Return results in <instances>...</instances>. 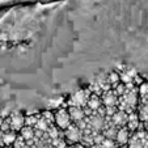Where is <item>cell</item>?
<instances>
[{
    "mask_svg": "<svg viewBox=\"0 0 148 148\" xmlns=\"http://www.w3.org/2000/svg\"><path fill=\"white\" fill-rule=\"evenodd\" d=\"M113 90L118 97V110H122L127 114L136 113L139 103V85L134 83H119Z\"/></svg>",
    "mask_w": 148,
    "mask_h": 148,
    "instance_id": "7a4b0ae2",
    "label": "cell"
},
{
    "mask_svg": "<svg viewBox=\"0 0 148 148\" xmlns=\"http://www.w3.org/2000/svg\"><path fill=\"white\" fill-rule=\"evenodd\" d=\"M64 134V139L67 142L68 145H73V144H81L83 140V132L79 129V126L72 123L66 131H63Z\"/></svg>",
    "mask_w": 148,
    "mask_h": 148,
    "instance_id": "30bf717a",
    "label": "cell"
},
{
    "mask_svg": "<svg viewBox=\"0 0 148 148\" xmlns=\"http://www.w3.org/2000/svg\"><path fill=\"white\" fill-rule=\"evenodd\" d=\"M127 148H148V134L144 129V125L131 134Z\"/></svg>",
    "mask_w": 148,
    "mask_h": 148,
    "instance_id": "ba28073f",
    "label": "cell"
},
{
    "mask_svg": "<svg viewBox=\"0 0 148 148\" xmlns=\"http://www.w3.org/2000/svg\"><path fill=\"white\" fill-rule=\"evenodd\" d=\"M144 129H145V131H147V134H148V125H144Z\"/></svg>",
    "mask_w": 148,
    "mask_h": 148,
    "instance_id": "e0dca14e",
    "label": "cell"
},
{
    "mask_svg": "<svg viewBox=\"0 0 148 148\" xmlns=\"http://www.w3.org/2000/svg\"><path fill=\"white\" fill-rule=\"evenodd\" d=\"M131 134L132 132L130 131L127 127H123V129H119L118 130V134H117V138H115V142L119 147H126L129 144V140L131 138Z\"/></svg>",
    "mask_w": 148,
    "mask_h": 148,
    "instance_id": "7c38bea8",
    "label": "cell"
},
{
    "mask_svg": "<svg viewBox=\"0 0 148 148\" xmlns=\"http://www.w3.org/2000/svg\"><path fill=\"white\" fill-rule=\"evenodd\" d=\"M0 148H13V145H7V147H0Z\"/></svg>",
    "mask_w": 148,
    "mask_h": 148,
    "instance_id": "ac0fdd59",
    "label": "cell"
},
{
    "mask_svg": "<svg viewBox=\"0 0 148 148\" xmlns=\"http://www.w3.org/2000/svg\"><path fill=\"white\" fill-rule=\"evenodd\" d=\"M136 113L143 125H148V83H142L139 87V103Z\"/></svg>",
    "mask_w": 148,
    "mask_h": 148,
    "instance_id": "5b68a950",
    "label": "cell"
},
{
    "mask_svg": "<svg viewBox=\"0 0 148 148\" xmlns=\"http://www.w3.org/2000/svg\"><path fill=\"white\" fill-rule=\"evenodd\" d=\"M127 121H129V114L122 110H117L114 114L109 117V125L119 130L127 126Z\"/></svg>",
    "mask_w": 148,
    "mask_h": 148,
    "instance_id": "8fae6325",
    "label": "cell"
},
{
    "mask_svg": "<svg viewBox=\"0 0 148 148\" xmlns=\"http://www.w3.org/2000/svg\"><path fill=\"white\" fill-rule=\"evenodd\" d=\"M90 97H92V92L89 90V88H83L79 89L77 92H75L73 95L70 96V98L67 100V106L68 108H85L89 102Z\"/></svg>",
    "mask_w": 148,
    "mask_h": 148,
    "instance_id": "8992f818",
    "label": "cell"
},
{
    "mask_svg": "<svg viewBox=\"0 0 148 148\" xmlns=\"http://www.w3.org/2000/svg\"><path fill=\"white\" fill-rule=\"evenodd\" d=\"M7 115H8V114H5V113H4V110L0 109V130H1V125H3V122H4V119H5Z\"/></svg>",
    "mask_w": 148,
    "mask_h": 148,
    "instance_id": "9a60e30c",
    "label": "cell"
},
{
    "mask_svg": "<svg viewBox=\"0 0 148 148\" xmlns=\"http://www.w3.org/2000/svg\"><path fill=\"white\" fill-rule=\"evenodd\" d=\"M118 75L121 77V83H125V84H130V83H134L136 85H139L143 83L142 80L139 79V75L138 72L134 70L132 67H129V66H122L119 68V71H117Z\"/></svg>",
    "mask_w": 148,
    "mask_h": 148,
    "instance_id": "9c48e42d",
    "label": "cell"
},
{
    "mask_svg": "<svg viewBox=\"0 0 148 148\" xmlns=\"http://www.w3.org/2000/svg\"><path fill=\"white\" fill-rule=\"evenodd\" d=\"M119 148H127V145H126V147H119Z\"/></svg>",
    "mask_w": 148,
    "mask_h": 148,
    "instance_id": "d6986e66",
    "label": "cell"
},
{
    "mask_svg": "<svg viewBox=\"0 0 148 148\" xmlns=\"http://www.w3.org/2000/svg\"><path fill=\"white\" fill-rule=\"evenodd\" d=\"M25 118L21 112H11L5 117L3 125H1V131H14L18 134L25 126Z\"/></svg>",
    "mask_w": 148,
    "mask_h": 148,
    "instance_id": "277c9868",
    "label": "cell"
},
{
    "mask_svg": "<svg viewBox=\"0 0 148 148\" xmlns=\"http://www.w3.org/2000/svg\"><path fill=\"white\" fill-rule=\"evenodd\" d=\"M66 148H88V147H85L83 144H73V145H67Z\"/></svg>",
    "mask_w": 148,
    "mask_h": 148,
    "instance_id": "2e32d148",
    "label": "cell"
},
{
    "mask_svg": "<svg viewBox=\"0 0 148 148\" xmlns=\"http://www.w3.org/2000/svg\"><path fill=\"white\" fill-rule=\"evenodd\" d=\"M54 121H55V125L59 130L66 131V130L72 125V119H71L68 108L67 106L58 108V109L54 112Z\"/></svg>",
    "mask_w": 148,
    "mask_h": 148,
    "instance_id": "52a82bcc",
    "label": "cell"
},
{
    "mask_svg": "<svg viewBox=\"0 0 148 148\" xmlns=\"http://www.w3.org/2000/svg\"><path fill=\"white\" fill-rule=\"evenodd\" d=\"M143 126L142 121H140L138 113H132V114H129V121H127V129L130 130L131 132H135L136 130H139L140 127Z\"/></svg>",
    "mask_w": 148,
    "mask_h": 148,
    "instance_id": "4fadbf2b",
    "label": "cell"
},
{
    "mask_svg": "<svg viewBox=\"0 0 148 148\" xmlns=\"http://www.w3.org/2000/svg\"><path fill=\"white\" fill-rule=\"evenodd\" d=\"M68 112H70L72 123H75V125H77L81 121L85 119V112H84L83 108H68Z\"/></svg>",
    "mask_w": 148,
    "mask_h": 148,
    "instance_id": "5bb4252c",
    "label": "cell"
},
{
    "mask_svg": "<svg viewBox=\"0 0 148 148\" xmlns=\"http://www.w3.org/2000/svg\"><path fill=\"white\" fill-rule=\"evenodd\" d=\"M119 83H121V77L118 75V72L113 71V72H108V73H103V75L95 77L89 83L88 88H89V90L93 95H97L101 97L105 92L115 89Z\"/></svg>",
    "mask_w": 148,
    "mask_h": 148,
    "instance_id": "3957f363",
    "label": "cell"
},
{
    "mask_svg": "<svg viewBox=\"0 0 148 148\" xmlns=\"http://www.w3.org/2000/svg\"><path fill=\"white\" fill-rule=\"evenodd\" d=\"M64 134L54 121V113L45 110L28 114L25 126L18 132L13 148H66Z\"/></svg>",
    "mask_w": 148,
    "mask_h": 148,
    "instance_id": "6da1fadb",
    "label": "cell"
}]
</instances>
